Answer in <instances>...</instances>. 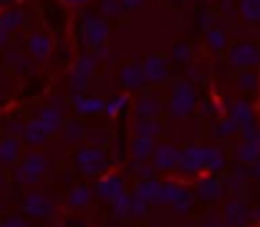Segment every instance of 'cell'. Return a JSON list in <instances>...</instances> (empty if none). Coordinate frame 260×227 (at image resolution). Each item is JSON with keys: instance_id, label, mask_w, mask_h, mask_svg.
Wrapping results in <instances>:
<instances>
[{"instance_id": "7c38bea8", "label": "cell", "mask_w": 260, "mask_h": 227, "mask_svg": "<svg viewBox=\"0 0 260 227\" xmlns=\"http://www.w3.org/2000/svg\"><path fill=\"white\" fill-rule=\"evenodd\" d=\"M197 194L205 200V202H217L222 194H225V184L217 179V177H205L197 182Z\"/></svg>"}, {"instance_id": "d6986e66", "label": "cell", "mask_w": 260, "mask_h": 227, "mask_svg": "<svg viewBox=\"0 0 260 227\" xmlns=\"http://www.w3.org/2000/svg\"><path fill=\"white\" fill-rule=\"evenodd\" d=\"M159 109H162V104H159L157 96H144V99H139V101L134 104V114H137L139 119H157Z\"/></svg>"}, {"instance_id": "484cf974", "label": "cell", "mask_w": 260, "mask_h": 227, "mask_svg": "<svg viewBox=\"0 0 260 227\" xmlns=\"http://www.w3.org/2000/svg\"><path fill=\"white\" fill-rule=\"evenodd\" d=\"M88 202H91V189H88L86 184H79V187H74L69 192V207L81 210V207H86Z\"/></svg>"}, {"instance_id": "2e32d148", "label": "cell", "mask_w": 260, "mask_h": 227, "mask_svg": "<svg viewBox=\"0 0 260 227\" xmlns=\"http://www.w3.org/2000/svg\"><path fill=\"white\" fill-rule=\"evenodd\" d=\"M93 58L86 56V58H79V63L74 66V74H71V81H74V88L79 91L81 86H86L88 78H91V71H93Z\"/></svg>"}, {"instance_id": "f1b7e54d", "label": "cell", "mask_w": 260, "mask_h": 227, "mask_svg": "<svg viewBox=\"0 0 260 227\" xmlns=\"http://www.w3.org/2000/svg\"><path fill=\"white\" fill-rule=\"evenodd\" d=\"M230 119H233L235 124H250V121H253V109H250L248 104H238V106L233 109Z\"/></svg>"}, {"instance_id": "ffe728a7", "label": "cell", "mask_w": 260, "mask_h": 227, "mask_svg": "<svg viewBox=\"0 0 260 227\" xmlns=\"http://www.w3.org/2000/svg\"><path fill=\"white\" fill-rule=\"evenodd\" d=\"M154 139H147V137H134V142H132V156H134V161L139 164V161H147V159H152V154H154Z\"/></svg>"}, {"instance_id": "f546056e", "label": "cell", "mask_w": 260, "mask_h": 227, "mask_svg": "<svg viewBox=\"0 0 260 227\" xmlns=\"http://www.w3.org/2000/svg\"><path fill=\"white\" fill-rule=\"evenodd\" d=\"M170 58H172L174 63H189V61H192V48L182 41V43H177L172 48V56H170Z\"/></svg>"}, {"instance_id": "8d00e7d4", "label": "cell", "mask_w": 260, "mask_h": 227, "mask_svg": "<svg viewBox=\"0 0 260 227\" xmlns=\"http://www.w3.org/2000/svg\"><path fill=\"white\" fill-rule=\"evenodd\" d=\"M137 172H139V177H142V182H144V179H154V172H157V167H154V164H152V167H147L144 161H139Z\"/></svg>"}, {"instance_id": "9c48e42d", "label": "cell", "mask_w": 260, "mask_h": 227, "mask_svg": "<svg viewBox=\"0 0 260 227\" xmlns=\"http://www.w3.org/2000/svg\"><path fill=\"white\" fill-rule=\"evenodd\" d=\"M96 192H99L106 202H114V200H119V197L124 194V182H121V177H116V174L101 177L99 184H96Z\"/></svg>"}, {"instance_id": "e575fe53", "label": "cell", "mask_w": 260, "mask_h": 227, "mask_svg": "<svg viewBox=\"0 0 260 227\" xmlns=\"http://www.w3.org/2000/svg\"><path fill=\"white\" fill-rule=\"evenodd\" d=\"M235 132H238V124H235L233 119L220 121V124H217V129H215V134H217V137H233Z\"/></svg>"}, {"instance_id": "3957f363", "label": "cell", "mask_w": 260, "mask_h": 227, "mask_svg": "<svg viewBox=\"0 0 260 227\" xmlns=\"http://www.w3.org/2000/svg\"><path fill=\"white\" fill-rule=\"evenodd\" d=\"M109 154L101 149V147H84V149L76 151V167L84 172V174H104L109 169Z\"/></svg>"}, {"instance_id": "ba28073f", "label": "cell", "mask_w": 260, "mask_h": 227, "mask_svg": "<svg viewBox=\"0 0 260 227\" xmlns=\"http://www.w3.org/2000/svg\"><path fill=\"white\" fill-rule=\"evenodd\" d=\"M48 137L51 134H56V132H61V126H63V111L58 109V106H48V109H43L41 111V116H38V121H36Z\"/></svg>"}, {"instance_id": "1f68e13d", "label": "cell", "mask_w": 260, "mask_h": 227, "mask_svg": "<svg viewBox=\"0 0 260 227\" xmlns=\"http://www.w3.org/2000/svg\"><path fill=\"white\" fill-rule=\"evenodd\" d=\"M258 151H260L258 142H255V139H248L245 144H240V149H238V156H240L243 161H253V159L258 156Z\"/></svg>"}, {"instance_id": "e0dca14e", "label": "cell", "mask_w": 260, "mask_h": 227, "mask_svg": "<svg viewBox=\"0 0 260 227\" xmlns=\"http://www.w3.org/2000/svg\"><path fill=\"white\" fill-rule=\"evenodd\" d=\"M28 51L33 53L36 61H46L48 53H51V38H48L46 33H36V36H30V41H28Z\"/></svg>"}, {"instance_id": "8992f818", "label": "cell", "mask_w": 260, "mask_h": 227, "mask_svg": "<svg viewBox=\"0 0 260 227\" xmlns=\"http://www.w3.org/2000/svg\"><path fill=\"white\" fill-rule=\"evenodd\" d=\"M179 156H182V151L177 149L174 144H162L152 154V164L157 167V172H170V169H177Z\"/></svg>"}, {"instance_id": "cb8c5ba5", "label": "cell", "mask_w": 260, "mask_h": 227, "mask_svg": "<svg viewBox=\"0 0 260 227\" xmlns=\"http://www.w3.org/2000/svg\"><path fill=\"white\" fill-rule=\"evenodd\" d=\"M162 132V124L157 119H139L134 124V134L137 137H147V139H157V134Z\"/></svg>"}, {"instance_id": "52a82bcc", "label": "cell", "mask_w": 260, "mask_h": 227, "mask_svg": "<svg viewBox=\"0 0 260 227\" xmlns=\"http://www.w3.org/2000/svg\"><path fill=\"white\" fill-rule=\"evenodd\" d=\"M187 197H189V192H187L182 184H177V182H165V184H159V192H157L154 205H170V207H172L174 202L187 200Z\"/></svg>"}, {"instance_id": "ab89813d", "label": "cell", "mask_w": 260, "mask_h": 227, "mask_svg": "<svg viewBox=\"0 0 260 227\" xmlns=\"http://www.w3.org/2000/svg\"><path fill=\"white\" fill-rule=\"evenodd\" d=\"M3 227H28V222L23 217H10V220L3 222Z\"/></svg>"}, {"instance_id": "4dcf8cb0", "label": "cell", "mask_w": 260, "mask_h": 227, "mask_svg": "<svg viewBox=\"0 0 260 227\" xmlns=\"http://www.w3.org/2000/svg\"><path fill=\"white\" fill-rule=\"evenodd\" d=\"M147 210H149V202H144V200H139V197L132 194V200H129V217L139 220V217L147 215Z\"/></svg>"}, {"instance_id": "4fadbf2b", "label": "cell", "mask_w": 260, "mask_h": 227, "mask_svg": "<svg viewBox=\"0 0 260 227\" xmlns=\"http://www.w3.org/2000/svg\"><path fill=\"white\" fill-rule=\"evenodd\" d=\"M20 156V139L18 137H3L0 139V164L13 167Z\"/></svg>"}, {"instance_id": "7bdbcfd3", "label": "cell", "mask_w": 260, "mask_h": 227, "mask_svg": "<svg viewBox=\"0 0 260 227\" xmlns=\"http://www.w3.org/2000/svg\"><path fill=\"white\" fill-rule=\"evenodd\" d=\"M5 38H8V30H5V28H0V48L5 46Z\"/></svg>"}, {"instance_id": "60d3db41", "label": "cell", "mask_w": 260, "mask_h": 227, "mask_svg": "<svg viewBox=\"0 0 260 227\" xmlns=\"http://www.w3.org/2000/svg\"><path fill=\"white\" fill-rule=\"evenodd\" d=\"M144 5V0H121V8H126V10H134V8H142Z\"/></svg>"}, {"instance_id": "5b68a950", "label": "cell", "mask_w": 260, "mask_h": 227, "mask_svg": "<svg viewBox=\"0 0 260 227\" xmlns=\"http://www.w3.org/2000/svg\"><path fill=\"white\" fill-rule=\"evenodd\" d=\"M177 169L182 174H200L205 169V147H197V144L187 147L182 151V156H179Z\"/></svg>"}, {"instance_id": "83f0119b", "label": "cell", "mask_w": 260, "mask_h": 227, "mask_svg": "<svg viewBox=\"0 0 260 227\" xmlns=\"http://www.w3.org/2000/svg\"><path fill=\"white\" fill-rule=\"evenodd\" d=\"M23 23V13L20 10H5L3 15H0V28H5V30H13V28H18Z\"/></svg>"}, {"instance_id": "30bf717a", "label": "cell", "mask_w": 260, "mask_h": 227, "mask_svg": "<svg viewBox=\"0 0 260 227\" xmlns=\"http://www.w3.org/2000/svg\"><path fill=\"white\" fill-rule=\"evenodd\" d=\"M119 83L124 86V88H129V91H134V88H139L142 83H147V76H144V66L142 63H126L121 71H119Z\"/></svg>"}, {"instance_id": "f6af8a7d", "label": "cell", "mask_w": 260, "mask_h": 227, "mask_svg": "<svg viewBox=\"0 0 260 227\" xmlns=\"http://www.w3.org/2000/svg\"><path fill=\"white\" fill-rule=\"evenodd\" d=\"M66 3H71V5H81V3H86V0H66Z\"/></svg>"}, {"instance_id": "ac0fdd59", "label": "cell", "mask_w": 260, "mask_h": 227, "mask_svg": "<svg viewBox=\"0 0 260 227\" xmlns=\"http://www.w3.org/2000/svg\"><path fill=\"white\" fill-rule=\"evenodd\" d=\"M230 61H233L235 66H250V63L258 61V51H255L250 43H238V46L233 48V53H230Z\"/></svg>"}, {"instance_id": "7402d4cb", "label": "cell", "mask_w": 260, "mask_h": 227, "mask_svg": "<svg viewBox=\"0 0 260 227\" xmlns=\"http://www.w3.org/2000/svg\"><path fill=\"white\" fill-rule=\"evenodd\" d=\"M61 134H63V139H66L69 144H76V142H84V137H86V129H84V124H81V121L71 119V121H63V126H61Z\"/></svg>"}, {"instance_id": "7a4b0ae2", "label": "cell", "mask_w": 260, "mask_h": 227, "mask_svg": "<svg viewBox=\"0 0 260 227\" xmlns=\"http://www.w3.org/2000/svg\"><path fill=\"white\" fill-rule=\"evenodd\" d=\"M194 101H197V96H194L192 83H189V81H179L172 88V96H170L167 109H170V114H172L174 119H184V116L192 114Z\"/></svg>"}, {"instance_id": "bcb514c9", "label": "cell", "mask_w": 260, "mask_h": 227, "mask_svg": "<svg viewBox=\"0 0 260 227\" xmlns=\"http://www.w3.org/2000/svg\"><path fill=\"white\" fill-rule=\"evenodd\" d=\"M0 227H3V222H0Z\"/></svg>"}, {"instance_id": "f35d334b", "label": "cell", "mask_w": 260, "mask_h": 227, "mask_svg": "<svg viewBox=\"0 0 260 227\" xmlns=\"http://www.w3.org/2000/svg\"><path fill=\"white\" fill-rule=\"evenodd\" d=\"M121 8V0L116 3V0H101V13H106V15H111V13H116Z\"/></svg>"}, {"instance_id": "74e56055", "label": "cell", "mask_w": 260, "mask_h": 227, "mask_svg": "<svg viewBox=\"0 0 260 227\" xmlns=\"http://www.w3.org/2000/svg\"><path fill=\"white\" fill-rule=\"evenodd\" d=\"M172 210L177 215H187L189 210H192V197H187V200H179V202H174Z\"/></svg>"}, {"instance_id": "8fae6325", "label": "cell", "mask_w": 260, "mask_h": 227, "mask_svg": "<svg viewBox=\"0 0 260 227\" xmlns=\"http://www.w3.org/2000/svg\"><path fill=\"white\" fill-rule=\"evenodd\" d=\"M84 20V18H81ZM84 36H86V43L91 46H101L104 41H106V36H109V28H106V23L104 20H99V18H93V15H86V20H84Z\"/></svg>"}, {"instance_id": "d4e9b609", "label": "cell", "mask_w": 260, "mask_h": 227, "mask_svg": "<svg viewBox=\"0 0 260 227\" xmlns=\"http://www.w3.org/2000/svg\"><path fill=\"white\" fill-rule=\"evenodd\" d=\"M157 192H159V182L157 179H144V182L137 184V189L132 194L139 197V200H144V202H154L157 200Z\"/></svg>"}, {"instance_id": "836d02e7", "label": "cell", "mask_w": 260, "mask_h": 227, "mask_svg": "<svg viewBox=\"0 0 260 227\" xmlns=\"http://www.w3.org/2000/svg\"><path fill=\"white\" fill-rule=\"evenodd\" d=\"M225 43H228V38H225V33H222V30H210V33H207V46H210L212 51L225 48Z\"/></svg>"}, {"instance_id": "d590c367", "label": "cell", "mask_w": 260, "mask_h": 227, "mask_svg": "<svg viewBox=\"0 0 260 227\" xmlns=\"http://www.w3.org/2000/svg\"><path fill=\"white\" fill-rule=\"evenodd\" d=\"M86 142H91V147H104V144L109 142V132H101V129H96V132H88V134H86Z\"/></svg>"}, {"instance_id": "6da1fadb", "label": "cell", "mask_w": 260, "mask_h": 227, "mask_svg": "<svg viewBox=\"0 0 260 227\" xmlns=\"http://www.w3.org/2000/svg\"><path fill=\"white\" fill-rule=\"evenodd\" d=\"M46 172H48V159L38 151H30L28 156H23V161L15 164V169H13V174L20 184H36Z\"/></svg>"}, {"instance_id": "4316f807", "label": "cell", "mask_w": 260, "mask_h": 227, "mask_svg": "<svg viewBox=\"0 0 260 227\" xmlns=\"http://www.w3.org/2000/svg\"><path fill=\"white\" fill-rule=\"evenodd\" d=\"M23 137H25V142L30 144V147H38V144H43L46 139H48V134L33 121V124H28L25 126V132H23Z\"/></svg>"}, {"instance_id": "ee69618b", "label": "cell", "mask_w": 260, "mask_h": 227, "mask_svg": "<svg viewBox=\"0 0 260 227\" xmlns=\"http://www.w3.org/2000/svg\"><path fill=\"white\" fill-rule=\"evenodd\" d=\"M5 184V174H3V164H0V187Z\"/></svg>"}, {"instance_id": "277c9868", "label": "cell", "mask_w": 260, "mask_h": 227, "mask_svg": "<svg viewBox=\"0 0 260 227\" xmlns=\"http://www.w3.org/2000/svg\"><path fill=\"white\" fill-rule=\"evenodd\" d=\"M23 207H25V212H28L30 217H36V220H46V217H51V215L56 212V205H53L46 194H41V192L25 194Z\"/></svg>"}, {"instance_id": "b9f144b4", "label": "cell", "mask_w": 260, "mask_h": 227, "mask_svg": "<svg viewBox=\"0 0 260 227\" xmlns=\"http://www.w3.org/2000/svg\"><path fill=\"white\" fill-rule=\"evenodd\" d=\"M202 227H228V222H215V220H210V222H205Z\"/></svg>"}, {"instance_id": "d6a6232c", "label": "cell", "mask_w": 260, "mask_h": 227, "mask_svg": "<svg viewBox=\"0 0 260 227\" xmlns=\"http://www.w3.org/2000/svg\"><path fill=\"white\" fill-rule=\"evenodd\" d=\"M126 101H129L126 96H114V99H109V101H106L104 111H106L109 116H116V114H119L121 109H126Z\"/></svg>"}, {"instance_id": "5bb4252c", "label": "cell", "mask_w": 260, "mask_h": 227, "mask_svg": "<svg viewBox=\"0 0 260 227\" xmlns=\"http://www.w3.org/2000/svg\"><path fill=\"white\" fill-rule=\"evenodd\" d=\"M144 76H147V83H162L167 78V61L159 58V56H152L147 58L144 63Z\"/></svg>"}, {"instance_id": "44dd1931", "label": "cell", "mask_w": 260, "mask_h": 227, "mask_svg": "<svg viewBox=\"0 0 260 227\" xmlns=\"http://www.w3.org/2000/svg\"><path fill=\"white\" fill-rule=\"evenodd\" d=\"M245 220H248V210L240 200H233L225 205V222L228 225H245Z\"/></svg>"}, {"instance_id": "9a60e30c", "label": "cell", "mask_w": 260, "mask_h": 227, "mask_svg": "<svg viewBox=\"0 0 260 227\" xmlns=\"http://www.w3.org/2000/svg\"><path fill=\"white\" fill-rule=\"evenodd\" d=\"M104 106H106V101H101L99 96H76L74 99V109L84 116H93V114L104 111Z\"/></svg>"}, {"instance_id": "603a6c76", "label": "cell", "mask_w": 260, "mask_h": 227, "mask_svg": "<svg viewBox=\"0 0 260 227\" xmlns=\"http://www.w3.org/2000/svg\"><path fill=\"white\" fill-rule=\"evenodd\" d=\"M225 167V154L217 147H205V172L215 174Z\"/></svg>"}]
</instances>
